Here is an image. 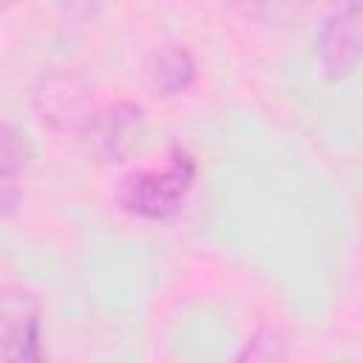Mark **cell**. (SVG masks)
<instances>
[{"label":"cell","mask_w":363,"mask_h":363,"mask_svg":"<svg viewBox=\"0 0 363 363\" xmlns=\"http://www.w3.org/2000/svg\"><path fill=\"white\" fill-rule=\"evenodd\" d=\"M196 182V159L184 147H173L164 167L133 170L119 182L116 199L125 213L147 221H162L179 213Z\"/></svg>","instance_id":"6da1fadb"},{"label":"cell","mask_w":363,"mask_h":363,"mask_svg":"<svg viewBox=\"0 0 363 363\" xmlns=\"http://www.w3.org/2000/svg\"><path fill=\"white\" fill-rule=\"evenodd\" d=\"M11 3H17V0H0V9H9Z\"/></svg>","instance_id":"30bf717a"},{"label":"cell","mask_w":363,"mask_h":363,"mask_svg":"<svg viewBox=\"0 0 363 363\" xmlns=\"http://www.w3.org/2000/svg\"><path fill=\"white\" fill-rule=\"evenodd\" d=\"M199 77L196 57L184 45H162L147 60V79L162 96H179L193 88Z\"/></svg>","instance_id":"8992f818"},{"label":"cell","mask_w":363,"mask_h":363,"mask_svg":"<svg viewBox=\"0 0 363 363\" xmlns=\"http://www.w3.org/2000/svg\"><path fill=\"white\" fill-rule=\"evenodd\" d=\"M34 105L43 122L57 130L79 133L82 122L94 111L88 82L74 71H51L40 79L34 91Z\"/></svg>","instance_id":"5b68a950"},{"label":"cell","mask_w":363,"mask_h":363,"mask_svg":"<svg viewBox=\"0 0 363 363\" xmlns=\"http://www.w3.org/2000/svg\"><path fill=\"white\" fill-rule=\"evenodd\" d=\"M295 3H298V0H278L281 9H289V6H295Z\"/></svg>","instance_id":"9c48e42d"},{"label":"cell","mask_w":363,"mask_h":363,"mask_svg":"<svg viewBox=\"0 0 363 363\" xmlns=\"http://www.w3.org/2000/svg\"><path fill=\"white\" fill-rule=\"evenodd\" d=\"M28 162V145L17 128L0 122V218L20 207V173Z\"/></svg>","instance_id":"52a82bcc"},{"label":"cell","mask_w":363,"mask_h":363,"mask_svg":"<svg viewBox=\"0 0 363 363\" xmlns=\"http://www.w3.org/2000/svg\"><path fill=\"white\" fill-rule=\"evenodd\" d=\"M43 309L34 289L23 284L0 286V357L40 360Z\"/></svg>","instance_id":"3957f363"},{"label":"cell","mask_w":363,"mask_h":363,"mask_svg":"<svg viewBox=\"0 0 363 363\" xmlns=\"http://www.w3.org/2000/svg\"><path fill=\"white\" fill-rule=\"evenodd\" d=\"M145 128V113L130 99H116L108 105H94L79 128V139L96 162H122L139 145Z\"/></svg>","instance_id":"7a4b0ae2"},{"label":"cell","mask_w":363,"mask_h":363,"mask_svg":"<svg viewBox=\"0 0 363 363\" xmlns=\"http://www.w3.org/2000/svg\"><path fill=\"white\" fill-rule=\"evenodd\" d=\"M284 354H286V349H284V337L278 335V329L261 326L247 340V349L238 354V360H281Z\"/></svg>","instance_id":"ba28073f"},{"label":"cell","mask_w":363,"mask_h":363,"mask_svg":"<svg viewBox=\"0 0 363 363\" xmlns=\"http://www.w3.org/2000/svg\"><path fill=\"white\" fill-rule=\"evenodd\" d=\"M360 17L363 0H337L326 14L318 34V57L326 77L346 79L354 74L360 60Z\"/></svg>","instance_id":"277c9868"}]
</instances>
